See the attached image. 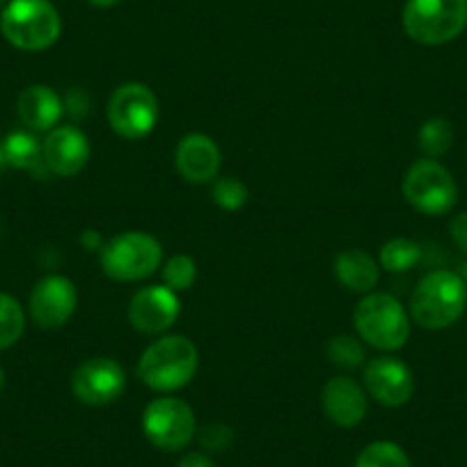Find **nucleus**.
<instances>
[{
  "label": "nucleus",
  "instance_id": "nucleus-1",
  "mask_svg": "<svg viewBox=\"0 0 467 467\" xmlns=\"http://www.w3.org/2000/svg\"><path fill=\"white\" fill-rule=\"evenodd\" d=\"M200 350L188 337L165 335L145 348L138 362V379L154 392H177L197 374Z\"/></svg>",
  "mask_w": 467,
  "mask_h": 467
},
{
  "label": "nucleus",
  "instance_id": "nucleus-2",
  "mask_svg": "<svg viewBox=\"0 0 467 467\" xmlns=\"http://www.w3.org/2000/svg\"><path fill=\"white\" fill-rule=\"evenodd\" d=\"M465 307L467 285L453 271L429 273L410 296V318L424 330H444L453 326Z\"/></svg>",
  "mask_w": 467,
  "mask_h": 467
},
{
  "label": "nucleus",
  "instance_id": "nucleus-3",
  "mask_svg": "<svg viewBox=\"0 0 467 467\" xmlns=\"http://www.w3.org/2000/svg\"><path fill=\"white\" fill-rule=\"evenodd\" d=\"M353 323L365 344L379 350H399L410 337V317L406 307L385 291H371L362 296L353 312Z\"/></svg>",
  "mask_w": 467,
  "mask_h": 467
},
{
  "label": "nucleus",
  "instance_id": "nucleus-4",
  "mask_svg": "<svg viewBox=\"0 0 467 467\" xmlns=\"http://www.w3.org/2000/svg\"><path fill=\"white\" fill-rule=\"evenodd\" d=\"M60 30V15L48 0H12L0 15V33L19 51H47Z\"/></svg>",
  "mask_w": 467,
  "mask_h": 467
},
{
  "label": "nucleus",
  "instance_id": "nucleus-5",
  "mask_svg": "<svg viewBox=\"0 0 467 467\" xmlns=\"http://www.w3.org/2000/svg\"><path fill=\"white\" fill-rule=\"evenodd\" d=\"M163 262V245L147 232H122L99 250V264L117 282H140L151 277Z\"/></svg>",
  "mask_w": 467,
  "mask_h": 467
},
{
  "label": "nucleus",
  "instance_id": "nucleus-6",
  "mask_svg": "<svg viewBox=\"0 0 467 467\" xmlns=\"http://www.w3.org/2000/svg\"><path fill=\"white\" fill-rule=\"evenodd\" d=\"M467 0H408L403 28L408 37L424 47H440L465 30Z\"/></svg>",
  "mask_w": 467,
  "mask_h": 467
},
{
  "label": "nucleus",
  "instance_id": "nucleus-7",
  "mask_svg": "<svg viewBox=\"0 0 467 467\" xmlns=\"http://www.w3.org/2000/svg\"><path fill=\"white\" fill-rule=\"evenodd\" d=\"M161 106L145 83H124L108 101V122L124 140H142L156 129Z\"/></svg>",
  "mask_w": 467,
  "mask_h": 467
},
{
  "label": "nucleus",
  "instance_id": "nucleus-8",
  "mask_svg": "<svg viewBox=\"0 0 467 467\" xmlns=\"http://www.w3.org/2000/svg\"><path fill=\"white\" fill-rule=\"evenodd\" d=\"M403 197L424 215H444L456 206L458 186L451 172L435 159H421L403 177Z\"/></svg>",
  "mask_w": 467,
  "mask_h": 467
},
{
  "label": "nucleus",
  "instance_id": "nucleus-9",
  "mask_svg": "<svg viewBox=\"0 0 467 467\" xmlns=\"http://www.w3.org/2000/svg\"><path fill=\"white\" fill-rule=\"evenodd\" d=\"M195 412L177 397H159L142 412V431L154 447L179 451L195 438Z\"/></svg>",
  "mask_w": 467,
  "mask_h": 467
},
{
  "label": "nucleus",
  "instance_id": "nucleus-10",
  "mask_svg": "<svg viewBox=\"0 0 467 467\" xmlns=\"http://www.w3.org/2000/svg\"><path fill=\"white\" fill-rule=\"evenodd\" d=\"M127 389V374L112 358H89L71 376V392L85 406H110Z\"/></svg>",
  "mask_w": 467,
  "mask_h": 467
},
{
  "label": "nucleus",
  "instance_id": "nucleus-11",
  "mask_svg": "<svg viewBox=\"0 0 467 467\" xmlns=\"http://www.w3.org/2000/svg\"><path fill=\"white\" fill-rule=\"evenodd\" d=\"M78 307L76 285L65 275H47L30 291L28 312L42 330L62 327Z\"/></svg>",
  "mask_w": 467,
  "mask_h": 467
},
{
  "label": "nucleus",
  "instance_id": "nucleus-12",
  "mask_svg": "<svg viewBox=\"0 0 467 467\" xmlns=\"http://www.w3.org/2000/svg\"><path fill=\"white\" fill-rule=\"evenodd\" d=\"M182 312L179 294L165 285H151L138 291L129 303V321L142 335H163L177 323Z\"/></svg>",
  "mask_w": 467,
  "mask_h": 467
},
{
  "label": "nucleus",
  "instance_id": "nucleus-13",
  "mask_svg": "<svg viewBox=\"0 0 467 467\" xmlns=\"http://www.w3.org/2000/svg\"><path fill=\"white\" fill-rule=\"evenodd\" d=\"M365 389L388 408L406 406L415 392V379L406 362L397 358H376L365 367Z\"/></svg>",
  "mask_w": 467,
  "mask_h": 467
},
{
  "label": "nucleus",
  "instance_id": "nucleus-14",
  "mask_svg": "<svg viewBox=\"0 0 467 467\" xmlns=\"http://www.w3.org/2000/svg\"><path fill=\"white\" fill-rule=\"evenodd\" d=\"M89 140L80 129L76 127H56L48 131L42 142L44 165L51 174L57 177H74L88 165L89 161Z\"/></svg>",
  "mask_w": 467,
  "mask_h": 467
},
{
  "label": "nucleus",
  "instance_id": "nucleus-15",
  "mask_svg": "<svg viewBox=\"0 0 467 467\" xmlns=\"http://www.w3.org/2000/svg\"><path fill=\"white\" fill-rule=\"evenodd\" d=\"M223 154L213 138L188 133L174 150V165L188 183H211L218 179Z\"/></svg>",
  "mask_w": 467,
  "mask_h": 467
},
{
  "label": "nucleus",
  "instance_id": "nucleus-16",
  "mask_svg": "<svg viewBox=\"0 0 467 467\" xmlns=\"http://www.w3.org/2000/svg\"><path fill=\"white\" fill-rule=\"evenodd\" d=\"M321 406L332 424L341 429H353L367 415V392L350 376H335L323 385Z\"/></svg>",
  "mask_w": 467,
  "mask_h": 467
},
{
  "label": "nucleus",
  "instance_id": "nucleus-17",
  "mask_svg": "<svg viewBox=\"0 0 467 467\" xmlns=\"http://www.w3.org/2000/svg\"><path fill=\"white\" fill-rule=\"evenodd\" d=\"M16 112L30 131H53L62 119L65 106L48 85H28L16 99Z\"/></svg>",
  "mask_w": 467,
  "mask_h": 467
},
{
  "label": "nucleus",
  "instance_id": "nucleus-18",
  "mask_svg": "<svg viewBox=\"0 0 467 467\" xmlns=\"http://www.w3.org/2000/svg\"><path fill=\"white\" fill-rule=\"evenodd\" d=\"M335 277L353 294H371L380 280V264L365 250H344L335 257Z\"/></svg>",
  "mask_w": 467,
  "mask_h": 467
},
{
  "label": "nucleus",
  "instance_id": "nucleus-19",
  "mask_svg": "<svg viewBox=\"0 0 467 467\" xmlns=\"http://www.w3.org/2000/svg\"><path fill=\"white\" fill-rule=\"evenodd\" d=\"M3 150H5L10 168L28 170V172H33V174L48 172L47 165H44L42 142L35 138V133H30V131L7 133L5 140H3Z\"/></svg>",
  "mask_w": 467,
  "mask_h": 467
},
{
  "label": "nucleus",
  "instance_id": "nucleus-20",
  "mask_svg": "<svg viewBox=\"0 0 467 467\" xmlns=\"http://www.w3.org/2000/svg\"><path fill=\"white\" fill-rule=\"evenodd\" d=\"M453 127L449 119L444 117H431L421 124L420 133H417V140H420L421 151H424L429 159H440V156L447 154L453 145Z\"/></svg>",
  "mask_w": 467,
  "mask_h": 467
},
{
  "label": "nucleus",
  "instance_id": "nucleus-21",
  "mask_svg": "<svg viewBox=\"0 0 467 467\" xmlns=\"http://www.w3.org/2000/svg\"><path fill=\"white\" fill-rule=\"evenodd\" d=\"M421 259V245L410 239H389L388 244L380 248V266L388 273H406L415 266Z\"/></svg>",
  "mask_w": 467,
  "mask_h": 467
},
{
  "label": "nucleus",
  "instance_id": "nucleus-22",
  "mask_svg": "<svg viewBox=\"0 0 467 467\" xmlns=\"http://www.w3.org/2000/svg\"><path fill=\"white\" fill-rule=\"evenodd\" d=\"M26 330V314L19 300L0 291V350L10 348Z\"/></svg>",
  "mask_w": 467,
  "mask_h": 467
},
{
  "label": "nucleus",
  "instance_id": "nucleus-23",
  "mask_svg": "<svg viewBox=\"0 0 467 467\" xmlns=\"http://www.w3.org/2000/svg\"><path fill=\"white\" fill-rule=\"evenodd\" d=\"M326 356L339 369H358L365 365V346L362 339L350 335H335L326 346Z\"/></svg>",
  "mask_w": 467,
  "mask_h": 467
},
{
  "label": "nucleus",
  "instance_id": "nucleus-24",
  "mask_svg": "<svg viewBox=\"0 0 467 467\" xmlns=\"http://www.w3.org/2000/svg\"><path fill=\"white\" fill-rule=\"evenodd\" d=\"M356 467H410V458L397 442L380 440L362 449Z\"/></svg>",
  "mask_w": 467,
  "mask_h": 467
},
{
  "label": "nucleus",
  "instance_id": "nucleus-25",
  "mask_svg": "<svg viewBox=\"0 0 467 467\" xmlns=\"http://www.w3.org/2000/svg\"><path fill=\"white\" fill-rule=\"evenodd\" d=\"M197 280V264L188 254H174L163 264V285L174 294L188 291Z\"/></svg>",
  "mask_w": 467,
  "mask_h": 467
},
{
  "label": "nucleus",
  "instance_id": "nucleus-26",
  "mask_svg": "<svg viewBox=\"0 0 467 467\" xmlns=\"http://www.w3.org/2000/svg\"><path fill=\"white\" fill-rule=\"evenodd\" d=\"M211 197L224 211H239L248 202V186L236 177H220L213 182Z\"/></svg>",
  "mask_w": 467,
  "mask_h": 467
},
{
  "label": "nucleus",
  "instance_id": "nucleus-27",
  "mask_svg": "<svg viewBox=\"0 0 467 467\" xmlns=\"http://www.w3.org/2000/svg\"><path fill=\"white\" fill-rule=\"evenodd\" d=\"M202 442H204L206 449L223 451V449L232 442V431L224 424H211L202 431Z\"/></svg>",
  "mask_w": 467,
  "mask_h": 467
},
{
  "label": "nucleus",
  "instance_id": "nucleus-28",
  "mask_svg": "<svg viewBox=\"0 0 467 467\" xmlns=\"http://www.w3.org/2000/svg\"><path fill=\"white\" fill-rule=\"evenodd\" d=\"M449 232H451V239L453 244L458 245V250L467 254V211H462V213H458L456 218L451 220Z\"/></svg>",
  "mask_w": 467,
  "mask_h": 467
},
{
  "label": "nucleus",
  "instance_id": "nucleus-29",
  "mask_svg": "<svg viewBox=\"0 0 467 467\" xmlns=\"http://www.w3.org/2000/svg\"><path fill=\"white\" fill-rule=\"evenodd\" d=\"M177 467H215V462L211 461L206 453H186V456L179 461Z\"/></svg>",
  "mask_w": 467,
  "mask_h": 467
},
{
  "label": "nucleus",
  "instance_id": "nucleus-30",
  "mask_svg": "<svg viewBox=\"0 0 467 467\" xmlns=\"http://www.w3.org/2000/svg\"><path fill=\"white\" fill-rule=\"evenodd\" d=\"M80 244H83L85 248H89V250H101L103 248L101 239H99V234L92 232V229H89V232H83V236H80Z\"/></svg>",
  "mask_w": 467,
  "mask_h": 467
},
{
  "label": "nucleus",
  "instance_id": "nucleus-31",
  "mask_svg": "<svg viewBox=\"0 0 467 467\" xmlns=\"http://www.w3.org/2000/svg\"><path fill=\"white\" fill-rule=\"evenodd\" d=\"M88 3L94 7H112V5H117L119 0H88Z\"/></svg>",
  "mask_w": 467,
  "mask_h": 467
},
{
  "label": "nucleus",
  "instance_id": "nucleus-32",
  "mask_svg": "<svg viewBox=\"0 0 467 467\" xmlns=\"http://www.w3.org/2000/svg\"><path fill=\"white\" fill-rule=\"evenodd\" d=\"M10 168V163H7V156H5V150H3V140H0V174L5 172V170Z\"/></svg>",
  "mask_w": 467,
  "mask_h": 467
},
{
  "label": "nucleus",
  "instance_id": "nucleus-33",
  "mask_svg": "<svg viewBox=\"0 0 467 467\" xmlns=\"http://www.w3.org/2000/svg\"><path fill=\"white\" fill-rule=\"evenodd\" d=\"M3 388H5V371L0 367V392H3Z\"/></svg>",
  "mask_w": 467,
  "mask_h": 467
},
{
  "label": "nucleus",
  "instance_id": "nucleus-34",
  "mask_svg": "<svg viewBox=\"0 0 467 467\" xmlns=\"http://www.w3.org/2000/svg\"><path fill=\"white\" fill-rule=\"evenodd\" d=\"M5 3L7 0H0V10H5Z\"/></svg>",
  "mask_w": 467,
  "mask_h": 467
}]
</instances>
